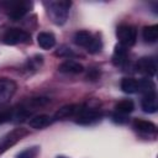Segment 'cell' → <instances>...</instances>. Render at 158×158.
Returning <instances> with one entry per match:
<instances>
[{
  "label": "cell",
  "mask_w": 158,
  "mask_h": 158,
  "mask_svg": "<svg viewBox=\"0 0 158 158\" xmlns=\"http://www.w3.org/2000/svg\"><path fill=\"white\" fill-rule=\"evenodd\" d=\"M142 37L146 42L153 43L158 40V26L157 25H151V26H146L142 31Z\"/></svg>",
  "instance_id": "cell-18"
},
{
  "label": "cell",
  "mask_w": 158,
  "mask_h": 158,
  "mask_svg": "<svg viewBox=\"0 0 158 158\" xmlns=\"http://www.w3.org/2000/svg\"><path fill=\"white\" fill-rule=\"evenodd\" d=\"M116 36H117V40H118L120 44L127 48V47H131L136 43L137 31L131 25H121V26L117 27Z\"/></svg>",
  "instance_id": "cell-2"
},
{
  "label": "cell",
  "mask_w": 158,
  "mask_h": 158,
  "mask_svg": "<svg viewBox=\"0 0 158 158\" xmlns=\"http://www.w3.org/2000/svg\"><path fill=\"white\" fill-rule=\"evenodd\" d=\"M80 109H81V106H79V105H74V104H72V105H65V106L60 107V109L56 112L54 118H58V120L60 118V120H63V118H68V117L75 116V115L79 112Z\"/></svg>",
  "instance_id": "cell-13"
},
{
  "label": "cell",
  "mask_w": 158,
  "mask_h": 158,
  "mask_svg": "<svg viewBox=\"0 0 158 158\" xmlns=\"http://www.w3.org/2000/svg\"><path fill=\"white\" fill-rule=\"evenodd\" d=\"M137 70L147 77H153L157 70V63L152 57H142L137 60Z\"/></svg>",
  "instance_id": "cell-6"
},
{
  "label": "cell",
  "mask_w": 158,
  "mask_h": 158,
  "mask_svg": "<svg viewBox=\"0 0 158 158\" xmlns=\"http://www.w3.org/2000/svg\"><path fill=\"white\" fill-rule=\"evenodd\" d=\"M141 106L142 110L147 114H154L158 109L157 105V95L156 93H149V94H144L142 101H141Z\"/></svg>",
  "instance_id": "cell-9"
},
{
  "label": "cell",
  "mask_w": 158,
  "mask_h": 158,
  "mask_svg": "<svg viewBox=\"0 0 158 158\" xmlns=\"http://www.w3.org/2000/svg\"><path fill=\"white\" fill-rule=\"evenodd\" d=\"M16 91V84L11 79H0V106L6 104Z\"/></svg>",
  "instance_id": "cell-5"
},
{
  "label": "cell",
  "mask_w": 158,
  "mask_h": 158,
  "mask_svg": "<svg viewBox=\"0 0 158 158\" xmlns=\"http://www.w3.org/2000/svg\"><path fill=\"white\" fill-rule=\"evenodd\" d=\"M115 109H116V112L122 114V115H127V114H130V112L133 111L135 104H133L132 100L126 99V100H121L120 102H117Z\"/></svg>",
  "instance_id": "cell-19"
},
{
  "label": "cell",
  "mask_w": 158,
  "mask_h": 158,
  "mask_svg": "<svg viewBox=\"0 0 158 158\" xmlns=\"http://www.w3.org/2000/svg\"><path fill=\"white\" fill-rule=\"evenodd\" d=\"M37 42L42 49H51L56 46V37L51 32H40L37 35Z\"/></svg>",
  "instance_id": "cell-12"
},
{
  "label": "cell",
  "mask_w": 158,
  "mask_h": 158,
  "mask_svg": "<svg viewBox=\"0 0 158 158\" xmlns=\"http://www.w3.org/2000/svg\"><path fill=\"white\" fill-rule=\"evenodd\" d=\"M26 133H27V132L23 131L22 128H17V130H14L12 132H10V133L1 141V143H0V152L5 151V149L9 148L10 146L15 144V143H16L19 139H21Z\"/></svg>",
  "instance_id": "cell-7"
},
{
  "label": "cell",
  "mask_w": 158,
  "mask_h": 158,
  "mask_svg": "<svg viewBox=\"0 0 158 158\" xmlns=\"http://www.w3.org/2000/svg\"><path fill=\"white\" fill-rule=\"evenodd\" d=\"M133 127L136 128V131H138L143 135H154L157 132V126L154 123H152L151 121H146V120L136 118L133 121Z\"/></svg>",
  "instance_id": "cell-10"
},
{
  "label": "cell",
  "mask_w": 158,
  "mask_h": 158,
  "mask_svg": "<svg viewBox=\"0 0 158 158\" xmlns=\"http://www.w3.org/2000/svg\"><path fill=\"white\" fill-rule=\"evenodd\" d=\"M11 118H12V112H10V111H1L0 112V123L10 121Z\"/></svg>",
  "instance_id": "cell-24"
},
{
  "label": "cell",
  "mask_w": 158,
  "mask_h": 158,
  "mask_svg": "<svg viewBox=\"0 0 158 158\" xmlns=\"http://www.w3.org/2000/svg\"><path fill=\"white\" fill-rule=\"evenodd\" d=\"M30 7H31L30 2H15V4H11L10 5L9 16L12 20H20L21 17H23L27 14Z\"/></svg>",
  "instance_id": "cell-8"
},
{
  "label": "cell",
  "mask_w": 158,
  "mask_h": 158,
  "mask_svg": "<svg viewBox=\"0 0 158 158\" xmlns=\"http://www.w3.org/2000/svg\"><path fill=\"white\" fill-rule=\"evenodd\" d=\"M121 89L126 94H135L138 91V80L133 78H123L121 80Z\"/></svg>",
  "instance_id": "cell-17"
},
{
  "label": "cell",
  "mask_w": 158,
  "mask_h": 158,
  "mask_svg": "<svg viewBox=\"0 0 158 158\" xmlns=\"http://www.w3.org/2000/svg\"><path fill=\"white\" fill-rule=\"evenodd\" d=\"M114 120H115L116 122H120V123H122V122H126V121H127L126 116H125V115H122V114H118V112H116V114L114 115Z\"/></svg>",
  "instance_id": "cell-25"
},
{
  "label": "cell",
  "mask_w": 158,
  "mask_h": 158,
  "mask_svg": "<svg viewBox=\"0 0 158 158\" xmlns=\"http://www.w3.org/2000/svg\"><path fill=\"white\" fill-rule=\"evenodd\" d=\"M30 41V35L20 28H9L5 35L2 36V42L5 44H19V43H26Z\"/></svg>",
  "instance_id": "cell-3"
},
{
  "label": "cell",
  "mask_w": 158,
  "mask_h": 158,
  "mask_svg": "<svg viewBox=\"0 0 158 158\" xmlns=\"http://www.w3.org/2000/svg\"><path fill=\"white\" fill-rule=\"evenodd\" d=\"M101 118V112L96 109L81 107L75 115V122L79 125H90Z\"/></svg>",
  "instance_id": "cell-4"
},
{
  "label": "cell",
  "mask_w": 158,
  "mask_h": 158,
  "mask_svg": "<svg viewBox=\"0 0 158 158\" xmlns=\"http://www.w3.org/2000/svg\"><path fill=\"white\" fill-rule=\"evenodd\" d=\"M126 59H127V48L118 43L115 47L114 56H112V62L116 67H121L126 63Z\"/></svg>",
  "instance_id": "cell-15"
},
{
  "label": "cell",
  "mask_w": 158,
  "mask_h": 158,
  "mask_svg": "<svg viewBox=\"0 0 158 158\" xmlns=\"http://www.w3.org/2000/svg\"><path fill=\"white\" fill-rule=\"evenodd\" d=\"M56 54H57V56H59V57H69V56H74L73 51H72L70 48L65 47V46H63V47L58 48V51L56 52Z\"/></svg>",
  "instance_id": "cell-23"
},
{
  "label": "cell",
  "mask_w": 158,
  "mask_h": 158,
  "mask_svg": "<svg viewBox=\"0 0 158 158\" xmlns=\"http://www.w3.org/2000/svg\"><path fill=\"white\" fill-rule=\"evenodd\" d=\"M73 40H74V43L75 44L86 48L91 43V41L94 40V37H93V35L89 31H78L74 35V38Z\"/></svg>",
  "instance_id": "cell-16"
},
{
  "label": "cell",
  "mask_w": 158,
  "mask_h": 158,
  "mask_svg": "<svg viewBox=\"0 0 158 158\" xmlns=\"http://www.w3.org/2000/svg\"><path fill=\"white\" fill-rule=\"evenodd\" d=\"M58 70L62 72V73H72V74H78V73H81L84 70V67L83 64H80L79 62H75V60H65L63 63H60L58 65Z\"/></svg>",
  "instance_id": "cell-11"
},
{
  "label": "cell",
  "mask_w": 158,
  "mask_h": 158,
  "mask_svg": "<svg viewBox=\"0 0 158 158\" xmlns=\"http://www.w3.org/2000/svg\"><path fill=\"white\" fill-rule=\"evenodd\" d=\"M138 91H142L144 94L156 93V85L151 79L143 78V79L138 80Z\"/></svg>",
  "instance_id": "cell-20"
},
{
  "label": "cell",
  "mask_w": 158,
  "mask_h": 158,
  "mask_svg": "<svg viewBox=\"0 0 158 158\" xmlns=\"http://www.w3.org/2000/svg\"><path fill=\"white\" fill-rule=\"evenodd\" d=\"M52 121H53V118L48 115H37V116H33L28 121V125L32 128L41 130V128H44V127L49 126L52 123Z\"/></svg>",
  "instance_id": "cell-14"
},
{
  "label": "cell",
  "mask_w": 158,
  "mask_h": 158,
  "mask_svg": "<svg viewBox=\"0 0 158 158\" xmlns=\"http://www.w3.org/2000/svg\"><path fill=\"white\" fill-rule=\"evenodd\" d=\"M38 154V147H31L26 148L21 153L17 154V158H36Z\"/></svg>",
  "instance_id": "cell-21"
},
{
  "label": "cell",
  "mask_w": 158,
  "mask_h": 158,
  "mask_svg": "<svg viewBox=\"0 0 158 158\" xmlns=\"http://www.w3.org/2000/svg\"><path fill=\"white\" fill-rule=\"evenodd\" d=\"M72 2L70 1H51L47 4V11L49 17L56 25H64L70 9Z\"/></svg>",
  "instance_id": "cell-1"
},
{
  "label": "cell",
  "mask_w": 158,
  "mask_h": 158,
  "mask_svg": "<svg viewBox=\"0 0 158 158\" xmlns=\"http://www.w3.org/2000/svg\"><path fill=\"white\" fill-rule=\"evenodd\" d=\"M101 41L99 40V38H95L94 37V40L91 41V43L86 47V51L88 52H90V53H98V52H100L101 51Z\"/></svg>",
  "instance_id": "cell-22"
}]
</instances>
